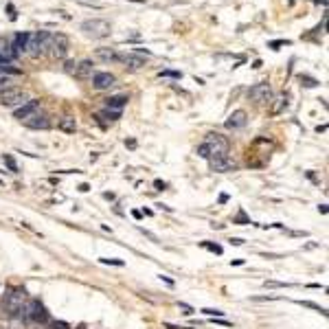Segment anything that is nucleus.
Returning <instances> with one entry per match:
<instances>
[{
    "mask_svg": "<svg viewBox=\"0 0 329 329\" xmlns=\"http://www.w3.org/2000/svg\"><path fill=\"white\" fill-rule=\"evenodd\" d=\"M27 92L20 90V88H3L0 90V105H25L27 103Z\"/></svg>",
    "mask_w": 329,
    "mask_h": 329,
    "instance_id": "20e7f679",
    "label": "nucleus"
},
{
    "mask_svg": "<svg viewBox=\"0 0 329 329\" xmlns=\"http://www.w3.org/2000/svg\"><path fill=\"white\" fill-rule=\"evenodd\" d=\"M285 107H288V94H279L277 103H274V107H272V115H281Z\"/></svg>",
    "mask_w": 329,
    "mask_h": 329,
    "instance_id": "412c9836",
    "label": "nucleus"
},
{
    "mask_svg": "<svg viewBox=\"0 0 329 329\" xmlns=\"http://www.w3.org/2000/svg\"><path fill=\"white\" fill-rule=\"evenodd\" d=\"M180 309H182V314H187V316L193 314V309H191L189 305H184V303H180Z\"/></svg>",
    "mask_w": 329,
    "mask_h": 329,
    "instance_id": "2f4dec72",
    "label": "nucleus"
},
{
    "mask_svg": "<svg viewBox=\"0 0 329 329\" xmlns=\"http://www.w3.org/2000/svg\"><path fill=\"white\" fill-rule=\"evenodd\" d=\"M128 97L125 94H117V97H110L105 99V107H110V110H121L123 105H128Z\"/></svg>",
    "mask_w": 329,
    "mask_h": 329,
    "instance_id": "6ab92c4d",
    "label": "nucleus"
},
{
    "mask_svg": "<svg viewBox=\"0 0 329 329\" xmlns=\"http://www.w3.org/2000/svg\"><path fill=\"white\" fill-rule=\"evenodd\" d=\"M117 62L130 66V68H143L145 66V59L136 55V53H117Z\"/></svg>",
    "mask_w": 329,
    "mask_h": 329,
    "instance_id": "f8f14e48",
    "label": "nucleus"
},
{
    "mask_svg": "<svg viewBox=\"0 0 329 329\" xmlns=\"http://www.w3.org/2000/svg\"><path fill=\"white\" fill-rule=\"evenodd\" d=\"M204 145L208 147V152H211V156H220V154H229V139H226V136H222V134H217V132H211V134H206Z\"/></svg>",
    "mask_w": 329,
    "mask_h": 329,
    "instance_id": "39448f33",
    "label": "nucleus"
},
{
    "mask_svg": "<svg viewBox=\"0 0 329 329\" xmlns=\"http://www.w3.org/2000/svg\"><path fill=\"white\" fill-rule=\"evenodd\" d=\"M51 40H53V35H51L49 31L31 33V35H29L27 53H29L31 57H40V55H44V53L51 49Z\"/></svg>",
    "mask_w": 329,
    "mask_h": 329,
    "instance_id": "f03ea898",
    "label": "nucleus"
},
{
    "mask_svg": "<svg viewBox=\"0 0 329 329\" xmlns=\"http://www.w3.org/2000/svg\"><path fill=\"white\" fill-rule=\"evenodd\" d=\"M246 112H244V110H235V112H233V115L229 117V119H226V130H242L244 128V125H246Z\"/></svg>",
    "mask_w": 329,
    "mask_h": 329,
    "instance_id": "4468645a",
    "label": "nucleus"
},
{
    "mask_svg": "<svg viewBox=\"0 0 329 329\" xmlns=\"http://www.w3.org/2000/svg\"><path fill=\"white\" fill-rule=\"evenodd\" d=\"M3 160H5V165H7V167H9V171H14V173L18 171V165H16V160H14V158H11V156H9V154H3Z\"/></svg>",
    "mask_w": 329,
    "mask_h": 329,
    "instance_id": "5701e85b",
    "label": "nucleus"
},
{
    "mask_svg": "<svg viewBox=\"0 0 329 329\" xmlns=\"http://www.w3.org/2000/svg\"><path fill=\"white\" fill-rule=\"evenodd\" d=\"M117 83V77L112 73H94L92 75V86L97 90H105V88H112Z\"/></svg>",
    "mask_w": 329,
    "mask_h": 329,
    "instance_id": "9b49d317",
    "label": "nucleus"
},
{
    "mask_svg": "<svg viewBox=\"0 0 329 329\" xmlns=\"http://www.w3.org/2000/svg\"><path fill=\"white\" fill-rule=\"evenodd\" d=\"M51 55L55 59H64L68 55V38L64 33H55L51 40Z\"/></svg>",
    "mask_w": 329,
    "mask_h": 329,
    "instance_id": "6e6552de",
    "label": "nucleus"
},
{
    "mask_svg": "<svg viewBox=\"0 0 329 329\" xmlns=\"http://www.w3.org/2000/svg\"><path fill=\"white\" fill-rule=\"evenodd\" d=\"M20 75H22L20 70L11 68L9 64H3V66H0V90H3V88H9L11 83H14L16 77H20Z\"/></svg>",
    "mask_w": 329,
    "mask_h": 329,
    "instance_id": "9d476101",
    "label": "nucleus"
},
{
    "mask_svg": "<svg viewBox=\"0 0 329 329\" xmlns=\"http://www.w3.org/2000/svg\"><path fill=\"white\" fill-rule=\"evenodd\" d=\"M231 244H233V246H242V244H244V239H239V237H233V239H231Z\"/></svg>",
    "mask_w": 329,
    "mask_h": 329,
    "instance_id": "72a5a7b5",
    "label": "nucleus"
},
{
    "mask_svg": "<svg viewBox=\"0 0 329 329\" xmlns=\"http://www.w3.org/2000/svg\"><path fill=\"white\" fill-rule=\"evenodd\" d=\"M92 75H94L92 59H83V62L77 64V68H75V77H77V79H88V77H92Z\"/></svg>",
    "mask_w": 329,
    "mask_h": 329,
    "instance_id": "dca6fc26",
    "label": "nucleus"
},
{
    "mask_svg": "<svg viewBox=\"0 0 329 329\" xmlns=\"http://www.w3.org/2000/svg\"><path fill=\"white\" fill-rule=\"evenodd\" d=\"M202 248H206V250H211V253H215V255H222V246H217V244H202Z\"/></svg>",
    "mask_w": 329,
    "mask_h": 329,
    "instance_id": "a878e982",
    "label": "nucleus"
},
{
    "mask_svg": "<svg viewBox=\"0 0 329 329\" xmlns=\"http://www.w3.org/2000/svg\"><path fill=\"white\" fill-rule=\"evenodd\" d=\"M25 125H27V128H31V130H46L51 125V121H49V117H46V115L33 112L31 117L25 119Z\"/></svg>",
    "mask_w": 329,
    "mask_h": 329,
    "instance_id": "ddd939ff",
    "label": "nucleus"
},
{
    "mask_svg": "<svg viewBox=\"0 0 329 329\" xmlns=\"http://www.w3.org/2000/svg\"><path fill=\"white\" fill-rule=\"evenodd\" d=\"M29 35H31V33H27V31H20V33H16V38H14V44H11V49H14V51L18 53V55H22V53H27Z\"/></svg>",
    "mask_w": 329,
    "mask_h": 329,
    "instance_id": "f3484780",
    "label": "nucleus"
},
{
    "mask_svg": "<svg viewBox=\"0 0 329 329\" xmlns=\"http://www.w3.org/2000/svg\"><path fill=\"white\" fill-rule=\"evenodd\" d=\"M81 31L92 40H101V38H107L112 33V27L107 20H101V18H92V20H83L81 22Z\"/></svg>",
    "mask_w": 329,
    "mask_h": 329,
    "instance_id": "7ed1b4c3",
    "label": "nucleus"
},
{
    "mask_svg": "<svg viewBox=\"0 0 329 329\" xmlns=\"http://www.w3.org/2000/svg\"><path fill=\"white\" fill-rule=\"evenodd\" d=\"M248 97L253 99L255 103H270V101H272V88H270V83H266V81L255 83V86L248 90Z\"/></svg>",
    "mask_w": 329,
    "mask_h": 329,
    "instance_id": "423d86ee",
    "label": "nucleus"
},
{
    "mask_svg": "<svg viewBox=\"0 0 329 329\" xmlns=\"http://www.w3.org/2000/svg\"><path fill=\"white\" fill-rule=\"evenodd\" d=\"M208 165H211V169H213V171H217V173H224V171H233V169H237V163L229 156V154L211 156V158H208Z\"/></svg>",
    "mask_w": 329,
    "mask_h": 329,
    "instance_id": "0eeeda50",
    "label": "nucleus"
},
{
    "mask_svg": "<svg viewBox=\"0 0 329 329\" xmlns=\"http://www.w3.org/2000/svg\"><path fill=\"white\" fill-rule=\"evenodd\" d=\"M94 55H97L101 62H117V51L115 49H107V46H101V49L94 51Z\"/></svg>",
    "mask_w": 329,
    "mask_h": 329,
    "instance_id": "aec40b11",
    "label": "nucleus"
},
{
    "mask_svg": "<svg viewBox=\"0 0 329 329\" xmlns=\"http://www.w3.org/2000/svg\"><path fill=\"white\" fill-rule=\"evenodd\" d=\"M301 81H303V86H307V88H314V86H318V81L312 79V77H303L301 75Z\"/></svg>",
    "mask_w": 329,
    "mask_h": 329,
    "instance_id": "bb28decb",
    "label": "nucleus"
},
{
    "mask_svg": "<svg viewBox=\"0 0 329 329\" xmlns=\"http://www.w3.org/2000/svg\"><path fill=\"white\" fill-rule=\"evenodd\" d=\"M202 314H206V316H211V318H222L224 312L222 309H213V307H204V309H200Z\"/></svg>",
    "mask_w": 329,
    "mask_h": 329,
    "instance_id": "4be33fe9",
    "label": "nucleus"
},
{
    "mask_svg": "<svg viewBox=\"0 0 329 329\" xmlns=\"http://www.w3.org/2000/svg\"><path fill=\"white\" fill-rule=\"evenodd\" d=\"M197 156H200V158H204V160H208V158H211V152H208V147L204 145V143H202V145L200 147H197Z\"/></svg>",
    "mask_w": 329,
    "mask_h": 329,
    "instance_id": "393cba45",
    "label": "nucleus"
},
{
    "mask_svg": "<svg viewBox=\"0 0 329 329\" xmlns=\"http://www.w3.org/2000/svg\"><path fill=\"white\" fill-rule=\"evenodd\" d=\"M38 107H40V99H29L25 105H20V107H18V110L14 112V117H16V119H20V121H22V119L31 117L33 112H38Z\"/></svg>",
    "mask_w": 329,
    "mask_h": 329,
    "instance_id": "2eb2a0df",
    "label": "nucleus"
},
{
    "mask_svg": "<svg viewBox=\"0 0 329 329\" xmlns=\"http://www.w3.org/2000/svg\"><path fill=\"white\" fill-rule=\"evenodd\" d=\"M101 263H112V266H125L121 259H101Z\"/></svg>",
    "mask_w": 329,
    "mask_h": 329,
    "instance_id": "c756f323",
    "label": "nucleus"
},
{
    "mask_svg": "<svg viewBox=\"0 0 329 329\" xmlns=\"http://www.w3.org/2000/svg\"><path fill=\"white\" fill-rule=\"evenodd\" d=\"M160 77H173V79H178V77H182V73H178V70H163Z\"/></svg>",
    "mask_w": 329,
    "mask_h": 329,
    "instance_id": "cd10ccee",
    "label": "nucleus"
},
{
    "mask_svg": "<svg viewBox=\"0 0 329 329\" xmlns=\"http://www.w3.org/2000/svg\"><path fill=\"white\" fill-rule=\"evenodd\" d=\"M301 305H305V307H312V309H316V312H320L322 316H327V309L320 307V305H316V303H312V301H301Z\"/></svg>",
    "mask_w": 329,
    "mask_h": 329,
    "instance_id": "b1692460",
    "label": "nucleus"
},
{
    "mask_svg": "<svg viewBox=\"0 0 329 329\" xmlns=\"http://www.w3.org/2000/svg\"><path fill=\"white\" fill-rule=\"evenodd\" d=\"M25 301H27V292L22 288H9L7 294H5V301H3V307L7 316L16 318V316H25Z\"/></svg>",
    "mask_w": 329,
    "mask_h": 329,
    "instance_id": "f257e3e1",
    "label": "nucleus"
},
{
    "mask_svg": "<svg viewBox=\"0 0 329 329\" xmlns=\"http://www.w3.org/2000/svg\"><path fill=\"white\" fill-rule=\"evenodd\" d=\"M53 329H70V327L66 325L64 320H55V322H53Z\"/></svg>",
    "mask_w": 329,
    "mask_h": 329,
    "instance_id": "7c9ffc66",
    "label": "nucleus"
},
{
    "mask_svg": "<svg viewBox=\"0 0 329 329\" xmlns=\"http://www.w3.org/2000/svg\"><path fill=\"white\" fill-rule=\"evenodd\" d=\"M25 316L29 320H33V322H44L46 318H49L46 307L40 301H29V305L25 307Z\"/></svg>",
    "mask_w": 329,
    "mask_h": 329,
    "instance_id": "1a4fd4ad",
    "label": "nucleus"
},
{
    "mask_svg": "<svg viewBox=\"0 0 329 329\" xmlns=\"http://www.w3.org/2000/svg\"><path fill=\"white\" fill-rule=\"evenodd\" d=\"M75 68H77V64L73 62V59H68V62H66V66H64L66 73H73V75H75Z\"/></svg>",
    "mask_w": 329,
    "mask_h": 329,
    "instance_id": "c85d7f7f",
    "label": "nucleus"
},
{
    "mask_svg": "<svg viewBox=\"0 0 329 329\" xmlns=\"http://www.w3.org/2000/svg\"><path fill=\"white\" fill-rule=\"evenodd\" d=\"M57 128L62 130L64 134H75V130H77L75 117H62V119H59V123H57Z\"/></svg>",
    "mask_w": 329,
    "mask_h": 329,
    "instance_id": "a211bd4d",
    "label": "nucleus"
},
{
    "mask_svg": "<svg viewBox=\"0 0 329 329\" xmlns=\"http://www.w3.org/2000/svg\"><path fill=\"white\" fill-rule=\"evenodd\" d=\"M79 191H81V193H86V191H90V187H88V184L83 182V184H79Z\"/></svg>",
    "mask_w": 329,
    "mask_h": 329,
    "instance_id": "f704fd0d",
    "label": "nucleus"
},
{
    "mask_svg": "<svg viewBox=\"0 0 329 329\" xmlns=\"http://www.w3.org/2000/svg\"><path fill=\"white\" fill-rule=\"evenodd\" d=\"M314 3H320V5H327V0H314Z\"/></svg>",
    "mask_w": 329,
    "mask_h": 329,
    "instance_id": "e433bc0d",
    "label": "nucleus"
},
{
    "mask_svg": "<svg viewBox=\"0 0 329 329\" xmlns=\"http://www.w3.org/2000/svg\"><path fill=\"white\" fill-rule=\"evenodd\" d=\"M235 222H244V224H250V220H246V215H244V211H242V213L237 215V220H235Z\"/></svg>",
    "mask_w": 329,
    "mask_h": 329,
    "instance_id": "473e14b6",
    "label": "nucleus"
},
{
    "mask_svg": "<svg viewBox=\"0 0 329 329\" xmlns=\"http://www.w3.org/2000/svg\"><path fill=\"white\" fill-rule=\"evenodd\" d=\"M154 184H156V189H160V191H163V189L167 187V184H165V182H160V180H156V182H154Z\"/></svg>",
    "mask_w": 329,
    "mask_h": 329,
    "instance_id": "c9c22d12",
    "label": "nucleus"
},
{
    "mask_svg": "<svg viewBox=\"0 0 329 329\" xmlns=\"http://www.w3.org/2000/svg\"><path fill=\"white\" fill-rule=\"evenodd\" d=\"M0 329H3V327H0Z\"/></svg>",
    "mask_w": 329,
    "mask_h": 329,
    "instance_id": "4c0bfd02",
    "label": "nucleus"
}]
</instances>
